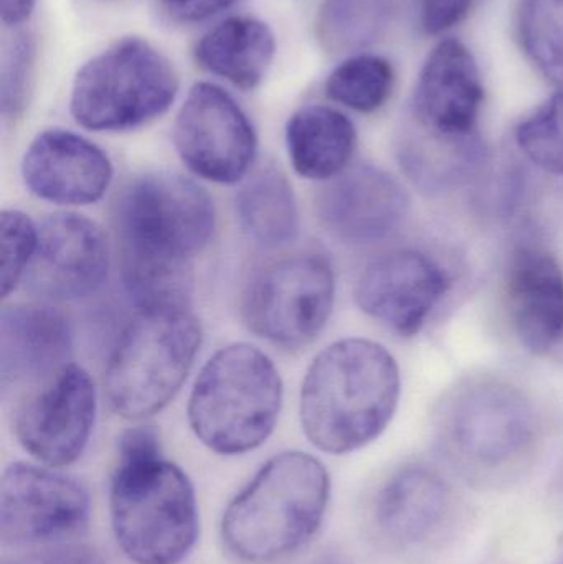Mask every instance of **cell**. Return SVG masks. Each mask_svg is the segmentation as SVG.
<instances>
[{
  "label": "cell",
  "instance_id": "obj_1",
  "mask_svg": "<svg viewBox=\"0 0 563 564\" xmlns=\"http://www.w3.org/2000/svg\"><path fill=\"white\" fill-rule=\"evenodd\" d=\"M122 285L139 312L191 308L194 260L217 225L204 187L174 172L132 178L112 207Z\"/></svg>",
  "mask_w": 563,
  "mask_h": 564
},
{
  "label": "cell",
  "instance_id": "obj_2",
  "mask_svg": "<svg viewBox=\"0 0 563 564\" xmlns=\"http://www.w3.org/2000/svg\"><path fill=\"white\" fill-rule=\"evenodd\" d=\"M400 390L399 365L383 345L367 338L334 341L304 375L303 433L314 447L334 456L362 449L389 426Z\"/></svg>",
  "mask_w": 563,
  "mask_h": 564
},
{
  "label": "cell",
  "instance_id": "obj_3",
  "mask_svg": "<svg viewBox=\"0 0 563 564\" xmlns=\"http://www.w3.org/2000/svg\"><path fill=\"white\" fill-rule=\"evenodd\" d=\"M440 453L465 479L496 486L531 460L539 421L524 391L491 375L465 378L440 401L435 416Z\"/></svg>",
  "mask_w": 563,
  "mask_h": 564
},
{
  "label": "cell",
  "instance_id": "obj_4",
  "mask_svg": "<svg viewBox=\"0 0 563 564\" xmlns=\"http://www.w3.org/2000/svg\"><path fill=\"white\" fill-rule=\"evenodd\" d=\"M329 496V473L320 459L301 451L278 454L225 510V549L251 564L286 558L316 535Z\"/></svg>",
  "mask_w": 563,
  "mask_h": 564
},
{
  "label": "cell",
  "instance_id": "obj_5",
  "mask_svg": "<svg viewBox=\"0 0 563 564\" xmlns=\"http://www.w3.org/2000/svg\"><path fill=\"white\" fill-rule=\"evenodd\" d=\"M283 378L274 361L251 344L215 351L188 398L195 437L220 456L258 449L273 434L283 408Z\"/></svg>",
  "mask_w": 563,
  "mask_h": 564
},
{
  "label": "cell",
  "instance_id": "obj_6",
  "mask_svg": "<svg viewBox=\"0 0 563 564\" xmlns=\"http://www.w3.org/2000/svg\"><path fill=\"white\" fill-rule=\"evenodd\" d=\"M112 532L136 564H178L198 539V507L187 474L162 457L119 460L109 494Z\"/></svg>",
  "mask_w": 563,
  "mask_h": 564
},
{
  "label": "cell",
  "instance_id": "obj_7",
  "mask_svg": "<svg viewBox=\"0 0 563 564\" xmlns=\"http://www.w3.org/2000/svg\"><path fill=\"white\" fill-rule=\"evenodd\" d=\"M201 345V322L191 308L139 312L109 355V408L131 421L161 413L184 387Z\"/></svg>",
  "mask_w": 563,
  "mask_h": 564
},
{
  "label": "cell",
  "instance_id": "obj_8",
  "mask_svg": "<svg viewBox=\"0 0 563 564\" xmlns=\"http://www.w3.org/2000/svg\"><path fill=\"white\" fill-rule=\"evenodd\" d=\"M178 82L171 59L148 40H118L76 73L69 112L93 132H126L149 124L171 109Z\"/></svg>",
  "mask_w": 563,
  "mask_h": 564
},
{
  "label": "cell",
  "instance_id": "obj_9",
  "mask_svg": "<svg viewBox=\"0 0 563 564\" xmlns=\"http://www.w3.org/2000/svg\"><path fill=\"white\" fill-rule=\"evenodd\" d=\"M336 301V273L320 251H297L258 271L241 297L248 330L284 350H301L326 328Z\"/></svg>",
  "mask_w": 563,
  "mask_h": 564
},
{
  "label": "cell",
  "instance_id": "obj_10",
  "mask_svg": "<svg viewBox=\"0 0 563 564\" xmlns=\"http://www.w3.org/2000/svg\"><path fill=\"white\" fill-rule=\"evenodd\" d=\"M172 135L182 164L212 184H241L257 159L253 122L230 93L212 83L188 91Z\"/></svg>",
  "mask_w": 563,
  "mask_h": 564
},
{
  "label": "cell",
  "instance_id": "obj_11",
  "mask_svg": "<svg viewBox=\"0 0 563 564\" xmlns=\"http://www.w3.org/2000/svg\"><path fill=\"white\" fill-rule=\"evenodd\" d=\"M98 414V391L85 368L68 364L20 398L13 433L46 467H66L85 453Z\"/></svg>",
  "mask_w": 563,
  "mask_h": 564
},
{
  "label": "cell",
  "instance_id": "obj_12",
  "mask_svg": "<svg viewBox=\"0 0 563 564\" xmlns=\"http://www.w3.org/2000/svg\"><path fill=\"white\" fill-rule=\"evenodd\" d=\"M91 500L83 484L53 467L13 463L0 480V539L10 546H48L88 525Z\"/></svg>",
  "mask_w": 563,
  "mask_h": 564
},
{
  "label": "cell",
  "instance_id": "obj_13",
  "mask_svg": "<svg viewBox=\"0 0 563 564\" xmlns=\"http://www.w3.org/2000/svg\"><path fill=\"white\" fill-rule=\"evenodd\" d=\"M39 228V250L25 278L30 291L43 301L56 302L96 294L111 267L101 228L75 212L48 215Z\"/></svg>",
  "mask_w": 563,
  "mask_h": 564
},
{
  "label": "cell",
  "instance_id": "obj_14",
  "mask_svg": "<svg viewBox=\"0 0 563 564\" xmlns=\"http://www.w3.org/2000/svg\"><path fill=\"white\" fill-rule=\"evenodd\" d=\"M321 227L350 247H372L392 237L410 210L405 188L373 165L349 167L326 182L314 200Z\"/></svg>",
  "mask_w": 563,
  "mask_h": 564
},
{
  "label": "cell",
  "instance_id": "obj_15",
  "mask_svg": "<svg viewBox=\"0 0 563 564\" xmlns=\"http://www.w3.org/2000/svg\"><path fill=\"white\" fill-rule=\"evenodd\" d=\"M450 284L446 271L425 253L390 251L362 271L356 302L373 321L402 337H413L425 327Z\"/></svg>",
  "mask_w": 563,
  "mask_h": 564
},
{
  "label": "cell",
  "instance_id": "obj_16",
  "mask_svg": "<svg viewBox=\"0 0 563 564\" xmlns=\"http://www.w3.org/2000/svg\"><path fill=\"white\" fill-rule=\"evenodd\" d=\"M115 177L109 155L95 142L65 129L40 132L22 159L30 194L59 207L98 204Z\"/></svg>",
  "mask_w": 563,
  "mask_h": 564
},
{
  "label": "cell",
  "instance_id": "obj_17",
  "mask_svg": "<svg viewBox=\"0 0 563 564\" xmlns=\"http://www.w3.org/2000/svg\"><path fill=\"white\" fill-rule=\"evenodd\" d=\"M483 102L485 86L475 55L459 40L446 39L423 63L409 116L440 134H478Z\"/></svg>",
  "mask_w": 563,
  "mask_h": 564
},
{
  "label": "cell",
  "instance_id": "obj_18",
  "mask_svg": "<svg viewBox=\"0 0 563 564\" xmlns=\"http://www.w3.org/2000/svg\"><path fill=\"white\" fill-rule=\"evenodd\" d=\"M72 324L58 308L43 302H19L2 308L0 384L3 393L33 390L72 364Z\"/></svg>",
  "mask_w": 563,
  "mask_h": 564
},
{
  "label": "cell",
  "instance_id": "obj_19",
  "mask_svg": "<svg viewBox=\"0 0 563 564\" xmlns=\"http://www.w3.org/2000/svg\"><path fill=\"white\" fill-rule=\"evenodd\" d=\"M509 317L521 344L545 355L563 341V271L542 248H519L509 263Z\"/></svg>",
  "mask_w": 563,
  "mask_h": 564
},
{
  "label": "cell",
  "instance_id": "obj_20",
  "mask_svg": "<svg viewBox=\"0 0 563 564\" xmlns=\"http://www.w3.org/2000/svg\"><path fill=\"white\" fill-rule=\"evenodd\" d=\"M397 154L410 181L429 194H443L459 187L486 161V149L479 134H440L423 128L410 116L400 129Z\"/></svg>",
  "mask_w": 563,
  "mask_h": 564
},
{
  "label": "cell",
  "instance_id": "obj_21",
  "mask_svg": "<svg viewBox=\"0 0 563 564\" xmlns=\"http://www.w3.org/2000/svg\"><path fill=\"white\" fill-rule=\"evenodd\" d=\"M356 148V126L339 109L304 106L288 121V155L294 172L306 181H333L349 169Z\"/></svg>",
  "mask_w": 563,
  "mask_h": 564
},
{
  "label": "cell",
  "instance_id": "obj_22",
  "mask_svg": "<svg viewBox=\"0 0 563 564\" xmlns=\"http://www.w3.org/2000/svg\"><path fill=\"white\" fill-rule=\"evenodd\" d=\"M450 494V487L435 470L405 467L389 479L377 497V525L397 542H422L445 520Z\"/></svg>",
  "mask_w": 563,
  "mask_h": 564
},
{
  "label": "cell",
  "instance_id": "obj_23",
  "mask_svg": "<svg viewBox=\"0 0 563 564\" xmlns=\"http://www.w3.org/2000/svg\"><path fill=\"white\" fill-rule=\"evenodd\" d=\"M274 53L277 40L268 23L251 17H231L198 40L194 58L204 72L251 91L263 82Z\"/></svg>",
  "mask_w": 563,
  "mask_h": 564
},
{
  "label": "cell",
  "instance_id": "obj_24",
  "mask_svg": "<svg viewBox=\"0 0 563 564\" xmlns=\"http://www.w3.org/2000/svg\"><path fill=\"white\" fill-rule=\"evenodd\" d=\"M238 225L264 250L290 247L300 237V207L283 171L263 165L241 182L235 195Z\"/></svg>",
  "mask_w": 563,
  "mask_h": 564
},
{
  "label": "cell",
  "instance_id": "obj_25",
  "mask_svg": "<svg viewBox=\"0 0 563 564\" xmlns=\"http://www.w3.org/2000/svg\"><path fill=\"white\" fill-rule=\"evenodd\" d=\"M392 0H324L316 39L334 56H353L376 45L390 25Z\"/></svg>",
  "mask_w": 563,
  "mask_h": 564
},
{
  "label": "cell",
  "instance_id": "obj_26",
  "mask_svg": "<svg viewBox=\"0 0 563 564\" xmlns=\"http://www.w3.org/2000/svg\"><path fill=\"white\" fill-rule=\"evenodd\" d=\"M515 30L529 63L563 88V0H519Z\"/></svg>",
  "mask_w": 563,
  "mask_h": 564
},
{
  "label": "cell",
  "instance_id": "obj_27",
  "mask_svg": "<svg viewBox=\"0 0 563 564\" xmlns=\"http://www.w3.org/2000/svg\"><path fill=\"white\" fill-rule=\"evenodd\" d=\"M396 86V69L389 59L370 53L347 56L326 79L331 101L362 115L379 111Z\"/></svg>",
  "mask_w": 563,
  "mask_h": 564
},
{
  "label": "cell",
  "instance_id": "obj_28",
  "mask_svg": "<svg viewBox=\"0 0 563 564\" xmlns=\"http://www.w3.org/2000/svg\"><path fill=\"white\" fill-rule=\"evenodd\" d=\"M515 139L532 164L563 175V88L516 126Z\"/></svg>",
  "mask_w": 563,
  "mask_h": 564
},
{
  "label": "cell",
  "instance_id": "obj_29",
  "mask_svg": "<svg viewBox=\"0 0 563 564\" xmlns=\"http://www.w3.org/2000/svg\"><path fill=\"white\" fill-rule=\"evenodd\" d=\"M36 42L32 33L17 32L3 45L0 63V111L6 122L22 118L32 95Z\"/></svg>",
  "mask_w": 563,
  "mask_h": 564
},
{
  "label": "cell",
  "instance_id": "obj_30",
  "mask_svg": "<svg viewBox=\"0 0 563 564\" xmlns=\"http://www.w3.org/2000/svg\"><path fill=\"white\" fill-rule=\"evenodd\" d=\"M40 228L20 210H3L0 215V285L2 297H9L25 280L39 250Z\"/></svg>",
  "mask_w": 563,
  "mask_h": 564
},
{
  "label": "cell",
  "instance_id": "obj_31",
  "mask_svg": "<svg viewBox=\"0 0 563 564\" xmlns=\"http://www.w3.org/2000/svg\"><path fill=\"white\" fill-rule=\"evenodd\" d=\"M475 0H419V25L425 35L439 36L458 26Z\"/></svg>",
  "mask_w": 563,
  "mask_h": 564
},
{
  "label": "cell",
  "instance_id": "obj_32",
  "mask_svg": "<svg viewBox=\"0 0 563 564\" xmlns=\"http://www.w3.org/2000/svg\"><path fill=\"white\" fill-rule=\"evenodd\" d=\"M119 460H144L162 457L159 431L152 426L129 427L118 441Z\"/></svg>",
  "mask_w": 563,
  "mask_h": 564
},
{
  "label": "cell",
  "instance_id": "obj_33",
  "mask_svg": "<svg viewBox=\"0 0 563 564\" xmlns=\"http://www.w3.org/2000/svg\"><path fill=\"white\" fill-rule=\"evenodd\" d=\"M3 564H102L95 550L83 545H58L30 552Z\"/></svg>",
  "mask_w": 563,
  "mask_h": 564
},
{
  "label": "cell",
  "instance_id": "obj_34",
  "mask_svg": "<svg viewBox=\"0 0 563 564\" xmlns=\"http://www.w3.org/2000/svg\"><path fill=\"white\" fill-rule=\"evenodd\" d=\"M162 10L175 22L195 23L218 15L240 0H159Z\"/></svg>",
  "mask_w": 563,
  "mask_h": 564
},
{
  "label": "cell",
  "instance_id": "obj_35",
  "mask_svg": "<svg viewBox=\"0 0 563 564\" xmlns=\"http://www.w3.org/2000/svg\"><path fill=\"white\" fill-rule=\"evenodd\" d=\"M36 0H0V17L6 26H20L30 19Z\"/></svg>",
  "mask_w": 563,
  "mask_h": 564
},
{
  "label": "cell",
  "instance_id": "obj_36",
  "mask_svg": "<svg viewBox=\"0 0 563 564\" xmlns=\"http://www.w3.org/2000/svg\"><path fill=\"white\" fill-rule=\"evenodd\" d=\"M102 2H112V0H102Z\"/></svg>",
  "mask_w": 563,
  "mask_h": 564
}]
</instances>
